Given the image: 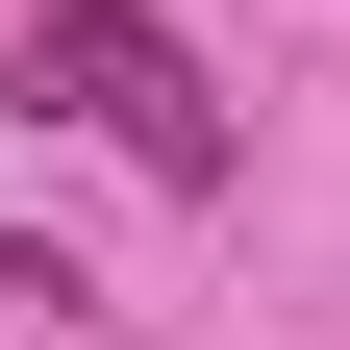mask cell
<instances>
[{"mask_svg": "<svg viewBox=\"0 0 350 350\" xmlns=\"http://www.w3.org/2000/svg\"><path fill=\"white\" fill-rule=\"evenodd\" d=\"M25 100H75L125 175H175V200H226V100H200V51H175L150 0H25Z\"/></svg>", "mask_w": 350, "mask_h": 350, "instance_id": "1", "label": "cell"}]
</instances>
